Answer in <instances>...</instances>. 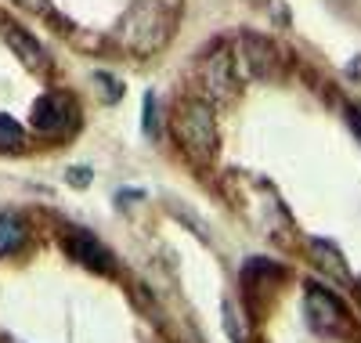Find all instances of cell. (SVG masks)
<instances>
[{"mask_svg":"<svg viewBox=\"0 0 361 343\" xmlns=\"http://www.w3.org/2000/svg\"><path fill=\"white\" fill-rule=\"evenodd\" d=\"M15 4H18L22 11H29V15H40V18H54V11H51V0H15Z\"/></svg>","mask_w":361,"mask_h":343,"instance_id":"cell-8","label":"cell"},{"mask_svg":"<svg viewBox=\"0 0 361 343\" xmlns=\"http://www.w3.org/2000/svg\"><path fill=\"white\" fill-rule=\"evenodd\" d=\"M80 119V109L69 95H44L33 105V131L40 138H66Z\"/></svg>","mask_w":361,"mask_h":343,"instance_id":"cell-3","label":"cell"},{"mask_svg":"<svg viewBox=\"0 0 361 343\" xmlns=\"http://www.w3.org/2000/svg\"><path fill=\"white\" fill-rule=\"evenodd\" d=\"M94 83H102V98H105V102H116V98H119V83H116L109 73H94Z\"/></svg>","mask_w":361,"mask_h":343,"instance_id":"cell-9","label":"cell"},{"mask_svg":"<svg viewBox=\"0 0 361 343\" xmlns=\"http://www.w3.org/2000/svg\"><path fill=\"white\" fill-rule=\"evenodd\" d=\"M66 249H69V253H73L83 267H90V271H102V275H112V271H116L109 249H105L98 239L83 235L80 228H69V231H66Z\"/></svg>","mask_w":361,"mask_h":343,"instance_id":"cell-4","label":"cell"},{"mask_svg":"<svg viewBox=\"0 0 361 343\" xmlns=\"http://www.w3.org/2000/svg\"><path fill=\"white\" fill-rule=\"evenodd\" d=\"M4 40L11 44V51L25 61L29 69H47V51H44V44H40L33 33H25L22 25H4Z\"/></svg>","mask_w":361,"mask_h":343,"instance_id":"cell-5","label":"cell"},{"mask_svg":"<svg viewBox=\"0 0 361 343\" xmlns=\"http://www.w3.org/2000/svg\"><path fill=\"white\" fill-rule=\"evenodd\" d=\"M73 184H87V170H73Z\"/></svg>","mask_w":361,"mask_h":343,"instance_id":"cell-10","label":"cell"},{"mask_svg":"<svg viewBox=\"0 0 361 343\" xmlns=\"http://www.w3.org/2000/svg\"><path fill=\"white\" fill-rule=\"evenodd\" d=\"M25 134L11 116H0V152H22Z\"/></svg>","mask_w":361,"mask_h":343,"instance_id":"cell-7","label":"cell"},{"mask_svg":"<svg viewBox=\"0 0 361 343\" xmlns=\"http://www.w3.org/2000/svg\"><path fill=\"white\" fill-rule=\"evenodd\" d=\"M29 231L22 224V217L15 213H0V257H15L22 253V246H25Z\"/></svg>","mask_w":361,"mask_h":343,"instance_id":"cell-6","label":"cell"},{"mask_svg":"<svg viewBox=\"0 0 361 343\" xmlns=\"http://www.w3.org/2000/svg\"><path fill=\"white\" fill-rule=\"evenodd\" d=\"M166 37H170V18L156 4H137L123 18V40H127V47L134 54L159 51L166 44Z\"/></svg>","mask_w":361,"mask_h":343,"instance_id":"cell-2","label":"cell"},{"mask_svg":"<svg viewBox=\"0 0 361 343\" xmlns=\"http://www.w3.org/2000/svg\"><path fill=\"white\" fill-rule=\"evenodd\" d=\"M170 123H173V138H177L180 152L192 163L209 167L221 155V116H217L214 102H206L202 95H192L173 109Z\"/></svg>","mask_w":361,"mask_h":343,"instance_id":"cell-1","label":"cell"}]
</instances>
